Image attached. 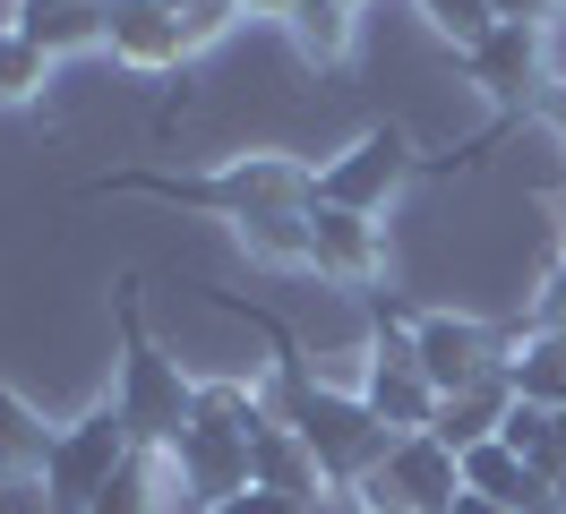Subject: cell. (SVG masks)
Returning <instances> with one entry per match:
<instances>
[{"label":"cell","mask_w":566,"mask_h":514,"mask_svg":"<svg viewBox=\"0 0 566 514\" xmlns=\"http://www.w3.org/2000/svg\"><path fill=\"white\" fill-rule=\"evenodd\" d=\"M112 189H138V198L155 206H198V214H232V223H266V214H292V206H310V189H318V171L283 164V155H241V164L223 171H112V180H95V198H112Z\"/></svg>","instance_id":"cell-1"},{"label":"cell","mask_w":566,"mask_h":514,"mask_svg":"<svg viewBox=\"0 0 566 514\" xmlns=\"http://www.w3.org/2000/svg\"><path fill=\"white\" fill-rule=\"evenodd\" d=\"M112 317H120V386H112V403H120V429L138 454H172L180 429L198 420V386L180 377V360H164V343L146 335L138 317V274H120L112 283Z\"/></svg>","instance_id":"cell-2"},{"label":"cell","mask_w":566,"mask_h":514,"mask_svg":"<svg viewBox=\"0 0 566 514\" xmlns=\"http://www.w3.org/2000/svg\"><path fill=\"white\" fill-rule=\"evenodd\" d=\"M283 429L318 454V480H335V489H360L395 445V429L360 395H335L318 377H283Z\"/></svg>","instance_id":"cell-3"},{"label":"cell","mask_w":566,"mask_h":514,"mask_svg":"<svg viewBox=\"0 0 566 514\" xmlns=\"http://www.w3.org/2000/svg\"><path fill=\"white\" fill-rule=\"evenodd\" d=\"M129 454H138V445H129V429H120V403H95L77 429H61V438H52V463H43V506H52V514H95V497L120 480V463H129Z\"/></svg>","instance_id":"cell-4"},{"label":"cell","mask_w":566,"mask_h":514,"mask_svg":"<svg viewBox=\"0 0 566 514\" xmlns=\"http://www.w3.org/2000/svg\"><path fill=\"white\" fill-rule=\"evenodd\" d=\"M378 301H387V292H378ZM387 308H395V301H387ZM395 317L412 326V335H403V352H412V369L438 386V403L506 369V360H497V335H490V326H472V317H447V308H395Z\"/></svg>","instance_id":"cell-5"},{"label":"cell","mask_w":566,"mask_h":514,"mask_svg":"<svg viewBox=\"0 0 566 514\" xmlns=\"http://www.w3.org/2000/svg\"><path fill=\"white\" fill-rule=\"evenodd\" d=\"M412 171H429L421 155H412V129H395V120H378V129L360 137L353 155H335V164L318 171V189L310 198L318 206H353V214H369V206H387Z\"/></svg>","instance_id":"cell-6"},{"label":"cell","mask_w":566,"mask_h":514,"mask_svg":"<svg viewBox=\"0 0 566 514\" xmlns=\"http://www.w3.org/2000/svg\"><path fill=\"white\" fill-rule=\"evenodd\" d=\"M463 69H472V86L515 120L532 95H541V77H549V34L541 27H524V18H497L472 52H463Z\"/></svg>","instance_id":"cell-7"},{"label":"cell","mask_w":566,"mask_h":514,"mask_svg":"<svg viewBox=\"0 0 566 514\" xmlns=\"http://www.w3.org/2000/svg\"><path fill=\"white\" fill-rule=\"evenodd\" d=\"M369 497H378V506H412V514H447V506L463 497L455 445H438L429 429H421V438H395L387 463L369 472Z\"/></svg>","instance_id":"cell-8"},{"label":"cell","mask_w":566,"mask_h":514,"mask_svg":"<svg viewBox=\"0 0 566 514\" xmlns=\"http://www.w3.org/2000/svg\"><path fill=\"white\" fill-rule=\"evenodd\" d=\"M104 43L138 69H172L180 52H189L180 0H104Z\"/></svg>","instance_id":"cell-9"},{"label":"cell","mask_w":566,"mask_h":514,"mask_svg":"<svg viewBox=\"0 0 566 514\" xmlns=\"http://www.w3.org/2000/svg\"><path fill=\"white\" fill-rule=\"evenodd\" d=\"M360 403L378 411L395 438H421L429 420H438V386H429V377L412 369V352L395 343V352H378V369H369V386H360Z\"/></svg>","instance_id":"cell-10"},{"label":"cell","mask_w":566,"mask_h":514,"mask_svg":"<svg viewBox=\"0 0 566 514\" xmlns=\"http://www.w3.org/2000/svg\"><path fill=\"white\" fill-rule=\"evenodd\" d=\"M506 411H515V386H506V369H497V377H481V386L447 395V403H438V420H429V438L463 454V445L497 438V429H506Z\"/></svg>","instance_id":"cell-11"},{"label":"cell","mask_w":566,"mask_h":514,"mask_svg":"<svg viewBox=\"0 0 566 514\" xmlns=\"http://www.w3.org/2000/svg\"><path fill=\"white\" fill-rule=\"evenodd\" d=\"M310 266H318V274H369V266H378V232H369V214L310 198Z\"/></svg>","instance_id":"cell-12"},{"label":"cell","mask_w":566,"mask_h":514,"mask_svg":"<svg viewBox=\"0 0 566 514\" xmlns=\"http://www.w3.org/2000/svg\"><path fill=\"white\" fill-rule=\"evenodd\" d=\"M249 480H258V489H283V497H318V454L266 411V420L249 429Z\"/></svg>","instance_id":"cell-13"},{"label":"cell","mask_w":566,"mask_h":514,"mask_svg":"<svg viewBox=\"0 0 566 514\" xmlns=\"http://www.w3.org/2000/svg\"><path fill=\"white\" fill-rule=\"evenodd\" d=\"M506 386H515V403H541V411H566V335H524L515 343V360H506Z\"/></svg>","instance_id":"cell-14"},{"label":"cell","mask_w":566,"mask_h":514,"mask_svg":"<svg viewBox=\"0 0 566 514\" xmlns=\"http://www.w3.org/2000/svg\"><path fill=\"white\" fill-rule=\"evenodd\" d=\"M283 27H292V52L318 61V69H335L344 52H353V9H344V0H301Z\"/></svg>","instance_id":"cell-15"},{"label":"cell","mask_w":566,"mask_h":514,"mask_svg":"<svg viewBox=\"0 0 566 514\" xmlns=\"http://www.w3.org/2000/svg\"><path fill=\"white\" fill-rule=\"evenodd\" d=\"M52 438H61V429H43L35 411H27L9 386H0V480H18V472H35V480H43V463H52Z\"/></svg>","instance_id":"cell-16"},{"label":"cell","mask_w":566,"mask_h":514,"mask_svg":"<svg viewBox=\"0 0 566 514\" xmlns=\"http://www.w3.org/2000/svg\"><path fill=\"white\" fill-rule=\"evenodd\" d=\"M43 86V52L18 27H0V103H27Z\"/></svg>","instance_id":"cell-17"},{"label":"cell","mask_w":566,"mask_h":514,"mask_svg":"<svg viewBox=\"0 0 566 514\" xmlns=\"http://www.w3.org/2000/svg\"><path fill=\"white\" fill-rule=\"evenodd\" d=\"M421 9H429V27L447 34L455 52H472V43L497 27V18H490V0H421Z\"/></svg>","instance_id":"cell-18"},{"label":"cell","mask_w":566,"mask_h":514,"mask_svg":"<svg viewBox=\"0 0 566 514\" xmlns=\"http://www.w3.org/2000/svg\"><path fill=\"white\" fill-rule=\"evenodd\" d=\"M95 514H155V506H146V463H138V454H129V463H120V480L95 497Z\"/></svg>","instance_id":"cell-19"},{"label":"cell","mask_w":566,"mask_h":514,"mask_svg":"<svg viewBox=\"0 0 566 514\" xmlns=\"http://www.w3.org/2000/svg\"><path fill=\"white\" fill-rule=\"evenodd\" d=\"M214 514H310V497H283V489H258V480H249L241 497H223Z\"/></svg>","instance_id":"cell-20"},{"label":"cell","mask_w":566,"mask_h":514,"mask_svg":"<svg viewBox=\"0 0 566 514\" xmlns=\"http://www.w3.org/2000/svg\"><path fill=\"white\" fill-rule=\"evenodd\" d=\"M490 18H524V27H541V18H549V0H490Z\"/></svg>","instance_id":"cell-21"},{"label":"cell","mask_w":566,"mask_h":514,"mask_svg":"<svg viewBox=\"0 0 566 514\" xmlns=\"http://www.w3.org/2000/svg\"><path fill=\"white\" fill-rule=\"evenodd\" d=\"M541 326H549V335H566V274L549 283V301H541Z\"/></svg>","instance_id":"cell-22"},{"label":"cell","mask_w":566,"mask_h":514,"mask_svg":"<svg viewBox=\"0 0 566 514\" xmlns=\"http://www.w3.org/2000/svg\"><path fill=\"white\" fill-rule=\"evenodd\" d=\"M249 18H292V9H301V0H241Z\"/></svg>","instance_id":"cell-23"},{"label":"cell","mask_w":566,"mask_h":514,"mask_svg":"<svg viewBox=\"0 0 566 514\" xmlns=\"http://www.w3.org/2000/svg\"><path fill=\"white\" fill-rule=\"evenodd\" d=\"M541 112H549V120H558V129H566V77H558V86H549V95H541Z\"/></svg>","instance_id":"cell-24"},{"label":"cell","mask_w":566,"mask_h":514,"mask_svg":"<svg viewBox=\"0 0 566 514\" xmlns=\"http://www.w3.org/2000/svg\"><path fill=\"white\" fill-rule=\"evenodd\" d=\"M447 514H506V506H490V497H472V489H463V497H455Z\"/></svg>","instance_id":"cell-25"},{"label":"cell","mask_w":566,"mask_h":514,"mask_svg":"<svg viewBox=\"0 0 566 514\" xmlns=\"http://www.w3.org/2000/svg\"><path fill=\"white\" fill-rule=\"evenodd\" d=\"M43 9H77V0H18V18H43Z\"/></svg>","instance_id":"cell-26"},{"label":"cell","mask_w":566,"mask_h":514,"mask_svg":"<svg viewBox=\"0 0 566 514\" xmlns=\"http://www.w3.org/2000/svg\"><path fill=\"white\" fill-rule=\"evenodd\" d=\"M310 514H344V506H335V497H310Z\"/></svg>","instance_id":"cell-27"}]
</instances>
